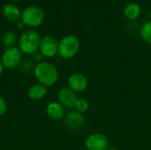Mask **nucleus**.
Masks as SVG:
<instances>
[{
  "label": "nucleus",
  "mask_w": 151,
  "mask_h": 150,
  "mask_svg": "<svg viewBox=\"0 0 151 150\" xmlns=\"http://www.w3.org/2000/svg\"><path fill=\"white\" fill-rule=\"evenodd\" d=\"M34 75L38 83L46 88L54 86L59 78L58 68L51 63L46 61L38 62L34 68Z\"/></svg>",
  "instance_id": "nucleus-1"
},
{
  "label": "nucleus",
  "mask_w": 151,
  "mask_h": 150,
  "mask_svg": "<svg viewBox=\"0 0 151 150\" xmlns=\"http://www.w3.org/2000/svg\"><path fill=\"white\" fill-rule=\"evenodd\" d=\"M41 42L40 34L33 29L24 31L18 39L19 49L27 55H35L39 50Z\"/></svg>",
  "instance_id": "nucleus-2"
},
{
  "label": "nucleus",
  "mask_w": 151,
  "mask_h": 150,
  "mask_svg": "<svg viewBox=\"0 0 151 150\" xmlns=\"http://www.w3.org/2000/svg\"><path fill=\"white\" fill-rule=\"evenodd\" d=\"M80 47L79 38L74 34H67L58 42V54L64 59H71L77 55Z\"/></svg>",
  "instance_id": "nucleus-3"
},
{
  "label": "nucleus",
  "mask_w": 151,
  "mask_h": 150,
  "mask_svg": "<svg viewBox=\"0 0 151 150\" xmlns=\"http://www.w3.org/2000/svg\"><path fill=\"white\" fill-rule=\"evenodd\" d=\"M45 19V13L43 10L36 5H29L26 7L21 12L20 20L26 27H38Z\"/></svg>",
  "instance_id": "nucleus-4"
},
{
  "label": "nucleus",
  "mask_w": 151,
  "mask_h": 150,
  "mask_svg": "<svg viewBox=\"0 0 151 150\" xmlns=\"http://www.w3.org/2000/svg\"><path fill=\"white\" fill-rule=\"evenodd\" d=\"M1 61L4 68L12 70L17 68L22 61V52L18 47H10L5 48L4 50Z\"/></svg>",
  "instance_id": "nucleus-5"
},
{
  "label": "nucleus",
  "mask_w": 151,
  "mask_h": 150,
  "mask_svg": "<svg viewBox=\"0 0 151 150\" xmlns=\"http://www.w3.org/2000/svg\"><path fill=\"white\" fill-rule=\"evenodd\" d=\"M84 144L88 150H107L110 148L109 139L101 133L89 134L86 138Z\"/></svg>",
  "instance_id": "nucleus-6"
},
{
  "label": "nucleus",
  "mask_w": 151,
  "mask_h": 150,
  "mask_svg": "<svg viewBox=\"0 0 151 150\" xmlns=\"http://www.w3.org/2000/svg\"><path fill=\"white\" fill-rule=\"evenodd\" d=\"M58 52V42L52 35H45L41 38L39 53L45 57H53Z\"/></svg>",
  "instance_id": "nucleus-7"
},
{
  "label": "nucleus",
  "mask_w": 151,
  "mask_h": 150,
  "mask_svg": "<svg viewBox=\"0 0 151 150\" xmlns=\"http://www.w3.org/2000/svg\"><path fill=\"white\" fill-rule=\"evenodd\" d=\"M58 102L60 103L65 108L72 109L74 108V105L79 99L77 93H75L73 90H72L68 87H65L60 88L58 91Z\"/></svg>",
  "instance_id": "nucleus-8"
},
{
  "label": "nucleus",
  "mask_w": 151,
  "mask_h": 150,
  "mask_svg": "<svg viewBox=\"0 0 151 150\" xmlns=\"http://www.w3.org/2000/svg\"><path fill=\"white\" fill-rule=\"evenodd\" d=\"M85 117L82 113L78 111H71L65 116V124L66 127L72 131H78L82 129L85 125Z\"/></svg>",
  "instance_id": "nucleus-9"
},
{
  "label": "nucleus",
  "mask_w": 151,
  "mask_h": 150,
  "mask_svg": "<svg viewBox=\"0 0 151 150\" xmlns=\"http://www.w3.org/2000/svg\"><path fill=\"white\" fill-rule=\"evenodd\" d=\"M67 84L68 88H70L75 93H81L88 88V80L84 74L81 72H73L68 77Z\"/></svg>",
  "instance_id": "nucleus-10"
},
{
  "label": "nucleus",
  "mask_w": 151,
  "mask_h": 150,
  "mask_svg": "<svg viewBox=\"0 0 151 150\" xmlns=\"http://www.w3.org/2000/svg\"><path fill=\"white\" fill-rule=\"evenodd\" d=\"M45 111L47 116L54 121H59L65 118V108L58 101L49 103L46 106Z\"/></svg>",
  "instance_id": "nucleus-11"
},
{
  "label": "nucleus",
  "mask_w": 151,
  "mask_h": 150,
  "mask_svg": "<svg viewBox=\"0 0 151 150\" xmlns=\"http://www.w3.org/2000/svg\"><path fill=\"white\" fill-rule=\"evenodd\" d=\"M3 15L5 19L11 22H17L21 18V12L20 9L13 4H6L3 6L2 9Z\"/></svg>",
  "instance_id": "nucleus-12"
},
{
  "label": "nucleus",
  "mask_w": 151,
  "mask_h": 150,
  "mask_svg": "<svg viewBox=\"0 0 151 150\" xmlns=\"http://www.w3.org/2000/svg\"><path fill=\"white\" fill-rule=\"evenodd\" d=\"M142 13V7L136 2H130L127 4L123 9L124 16L130 20L136 19Z\"/></svg>",
  "instance_id": "nucleus-13"
},
{
  "label": "nucleus",
  "mask_w": 151,
  "mask_h": 150,
  "mask_svg": "<svg viewBox=\"0 0 151 150\" xmlns=\"http://www.w3.org/2000/svg\"><path fill=\"white\" fill-rule=\"evenodd\" d=\"M47 95V88L40 83L32 85L27 91L28 97L33 101H40Z\"/></svg>",
  "instance_id": "nucleus-14"
},
{
  "label": "nucleus",
  "mask_w": 151,
  "mask_h": 150,
  "mask_svg": "<svg viewBox=\"0 0 151 150\" xmlns=\"http://www.w3.org/2000/svg\"><path fill=\"white\" fill-rule=\"evenodd\" d=\"M17 42V34L15 32L9 30L4 33L2 36V42L5 48L13 47L14 43Z\"/></svg>",
  "instance_id": "nucleus-15"
},
{
  "label": "nucleus",
  "mask_w": 151,
  "mask_h": 150,
  "mask_svg": "<svg viewBox=\"0 0 151 150\" xmlns=\"http://www.w3.org/2000/svg\"><path fill=\"white\" fill-rule=\"evenodd\" d=\"M140 35L145 42L151 44V20L145 22L142 26Z\"/></svg>",
  "instance_id": "nucleus-16"
},
{
  "label": "nucleus",
  "mask_w": 151,
  "mask_h": 150,
  "mask_svg": "<svg viewBox=\"0 0 151 150\" xmlns=\"http://www.w3.org/2000/svg\"><path fill=\"white\" fill-rule=\"evenodd\" d=\"M89 108V103L88 102L84 99V98H79L74 105V109L76 111L80 112V113H85L86 111H88Z\"/></svg>",
  "instance_id": "nucleus-17"
},
{
  "label": "nucleus",
  "mask_w": 151,
  "mask_h": 150,
  "mask_svg": "<svg viewBox=\"0 0 151 150\" xmlns=\"http://www.w3.org/2000/svg\"><path fill=\"white\" fill-rule=\"evenodd\" d=\"M7 103L5 101V99L0 95V117L4 116V114H6L7 112Z\"/></svg>",
  "instance_id": "nucleus-18"
},
{
  "label": "nucleus",
  "mask_w": 151,
  "mask_h": 150,
  "mask_svg": "<svg viewBox=\"0 0 151 150\" xmlns=\"http://www.w3.org/2000/svg\"><path fill=\"white\" fill-rule=\"evenodd\" d=\"M16 27H17V28L18 29H23L26 26L24 25V23L19 19V21H17V25H16Z\"/></svg>",
  "instance_id": "nucleus-19"
},
{
  "label": "nucleus",
  "mask_w": 151,
  "mask_h": 150,
  "mask_svg": "<svg viewBox=\"0 0 151 150\" xmlns=\"http://www.w3.org/2000/svg\"><path fill=\"white\" fill-rule=\"evenodd\" d=\"M4 67L3 63H2L1 58H0V76L2 75V73H3V72H4Z\"/></svg>",
  "instance_id": "nucleus-20"
},
{
  "label": "nucleus",
  "mask_w": 151,
  "mask_h": 150,
  "mask_svg": "<svg viewBox=\"0 0 151 150\" xmlns=\"http://www.w3.org/2000/svg\"><path fill=\"white\" fill-rule=\"evenodd\" d=\"M107 150H118V149H117L116 148H113V147H110V148H109V149H108Z\"/></svg>",
  "instance_id": "nucleus-21"
},
{
  "label": "nucleus",
  "mask_w": 151,
  "mask_h": 150,
  "mask_svg": "<svg viewBox=\"0 0 151 150\" xmlns=\"http://www.w3.org/2000/svg\"><path fill=\"white\" fill-rule=\"evenodd\" d=\"M12 1H14V2H19V1H21V0H12Z\"/></svg>",
  "instance_id": "nucleus-22"
},
{
  "label": "nucleus",
  "mask_w": 151,
  "mask_h": 150,
  "mask_svg": "<svg viewBox=\"0 0 151 150\" xmlns=\"http://www.w3.org/2000/svg\"><path fill=\"white\" fill-rule=\"evenodd\" d=\"M150 19H151V11H150Z\"/></svg>",
  "instance_id": "nucleus-23"
},
{
  "label": "nucleus",
  "mask_w": 151,
  "mask_h": 150,
  "mask_svg": "<svg viewBox=\"0 0 151 150\" xmlns=\"http://www.w3.org/2000/svg\"><path fill=\"white\" fill-rule=\"evenodd\" d=\"M148 150H151V149H148Z\"/></svg>",
  "instance_id": "nucleus-24"
}]
</instances>
